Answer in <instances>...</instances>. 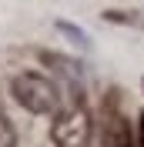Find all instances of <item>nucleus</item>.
<instances>
[{"label": "nucleus", "instance_id": "obj_1", "mask_svg": "<svg viewBox=\"0 0 144 147\" xmlns=\"http://www.w3.org/2000/svg\"><path fill=\"white\" fill-rule=\"evenodd\" d=\"M10 94L27 114H37V117H54L60 110V90L50 77L37 70H24L10 80Z\"/></svg>", "mask_w": 144, "mask_h": 147}, {"label": "nucleus", "instance_id": "obj_2", "mask_svg": "<svg viewBox=\"0 0 144 147\" xmlns=\"http://www.w3.org/2000/svg\"><path fill=\"white\" fill-rule=\"evenodd\" d=\"M90 134H94V120H90L87 107H67L54 114V124H50V140L54 147H87Z\"/></svg>", "mask_w": 144, "mask_h": 147}, {"label": "nucleus", "instance_id": "obj_3", "mask_svg": "<svg viewBox=\"0 0 144 147\" xmlns=\"http://www.w3.org/2000/svg\"><path fill=\"white\" fill-rule=\"evenodd\" d=\"M104 147H137L131 124H127L124 114H117V110H111L107 120H104Z\"/></svg>", "mask_w": 144, "mask_h": 147}, {"label": "nucleus", "instance_id": "obj_4", "mask_svg": "<svg viewBox=\"0 0 144 147\" xmlns=\"http://www.w3.org/2000/svg\"><path fill=\"white\" fill-rule=\"evenodd\" d=\"M0 147H17V130L7 120V114L0 110Z\"/></svg>", "mask_w": 144, "mask_h": 147}, {"label": "nucleus", "instance_id": "obj_5", "mask_svg": "<svg viewBox=\"0 0 144 147\" xmlns=\"http://www.w3.org/2000/svg\"><path fill=\"white\" fill-rule=\"evenodd\" d=\"M134 144H137V147H144V110L137 114V134H134Z\"/></svg>", "mask_w": 144, "mask_h": 147}]
</instances>
